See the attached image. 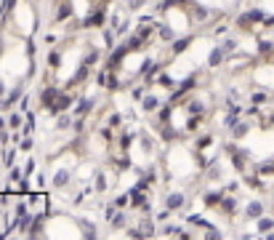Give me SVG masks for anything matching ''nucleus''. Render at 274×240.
<instances>
[{
    "mask_svg": "<svg viewBox=\"0 0 274 240\" xmlns=\"http://www.w3.org/2000/svg\"><path fill=\"white\" fill-rule=\"evenodd\" d=\"M128 203H130V195H120V198L115 200V206H117V208H125Z\"/></svg>",
    "mask_w": 274,
    "mask_h": 240,
    "instance_id": "31",
    "label": "nucleus"
},
{
    "mask_svg": "<svg viewBox=\"0 0 274 240\" xmlns=\"http://www.w3.org/2000/svg\"><path fill=\"white\" fill-rule=\"evenodd\" d=\"M14 8H16V0H3V3H0V16L6 19V16L11 14Z\"/></svg>",
    "mask_w": 274,
    "mask_h": 240,
    "instance_id": "15",
    "label": "nucleus"
},
{
    "mask_svg": "<svg viewBox=\"0 0 274 240\" xmlns=\"http://www.w3.org/2000/svg\"><path fill=\"white\" fill-rule=\"evenodd\" d=\"M6 94V88H3V83H0V96H3Z\"/></svg>",
    "mask_w": 274,
    "mask_h": 240,
    "instance_id": "42",
    "label": "nucleus"
},
{
    "mask_svg": "<svg viewBox=\"0 0 274 240\" xmlns=\"http://www.w3.org/2000/svg\"><path fill=\"white\" fill-rule=\"evenodd\" d=\"M3 163H6V168H14V150L8 155H3Z\"/></svg>",
    "mask_w": 274,
    "mask_h": 240,
    "instance_id": "33",
    "label": "nucleus"
},
{
    "mask_svg": "<svg viewBox=\"0 0 274 240\" xmlns=\"http://www.w3.org/2000/svg\"><path fill=\"white\" fill-rule=\"evenodd\" d=\"M32 171H35V163H32V160H27V165H24V176H30Z\"/></svg>",
    "mask_w": 274,
    "mask_h": 240,
    "instance_id": "38",
    "label": "nucleus"
},
{
    "mask_svg": "<svg viewBox=\"0 0 274 240\" xmlns=\"http://www.w3.org/2000/svg\"><path fill=\"white\" fill-rule=\"evenodd\" d=\"M192 35H186V38H178V40H173V53H176V56H178V53H184L186 48H189V45H192Z\"/></svg>",
    "mask_w": 274,
    "mask_h": 240,
    "instance_id": "7",
    "label": "nucleus"
},
{
    "mask_svg": "<svg viewBox=\"0 0 274 240\" xmlns=\"http://www.w3.org/2000/svg\"><path fill=\"white\" fill-rule=\"evenodd\" d=\"M258 173H261V176H269V173H274V163H263L261 168H258Z\"/></svg>",
    "mask_w": 274,
    "mask_h": 240,
    "instance_id": "28",
    "label": "nucleus"
},
{
    "mask_svg": "<svg viewBox=\"0 0 274 240\" xmlns=\"http://www.w3.org/2000/svg\"><path fill=\"white\" fill-rule=\"evenodd\" d=\"M160 38L163 40H176V32L171 30V27H160Z\"/></svg>",
    "mask_w": 274,
    "mask_h": 240,
    "instance_id": "19",
    "label": "nucleus"
},
{
    "mask_svg": "<svg viewBox=\"0 0 274 240\" xmlns=\"http://www.w3.org/2000/svg\"><path fill=\"white\" fill-rule=\"evenodd\" d=\"M8 126H11V128H22V115H11V117H8Z\"/></svg>",
    "mask_w": 274,
    "mask_h": 240,
    "instance_id": "27",
    "label": "nucleus"
},
{
    "mask_svg": "<svg viewBox=\"0 0 274 240\" xmlns=\"http://www.w3.org/2000/svg\"><path fill=\"white\" fill-rule=\"evenodd\" d=\"M160 120H163V123H165V120L168 117H171V107H163V109H160V115H157Z\"/></svg>",
    "mask_w": 274,
    "mask_h": 240,
    "instance_id": "36",
    "label": "nucleus"
},
{
    "mask_svg": "<svg viewBox=\"0 0 274 240\" xmlns=\"http://www.w3.org/2000/svg\"><path fill=\"white\" fill-rule=\"evenodd\" d=\"M109 224L112 227H125V214H115V216L109 219Z\"/></svg>",
    "mask_w": 274,
    "mask_h": 240,
    "instance_id": "22",
    "label": "nucleus"
},
{
    "mask_svg": "<svg viewBox=\"0 0 274 240\" xmlns=\"http://www.w3.org/2000/svg\"><path fill=\"white\" fill-rule=\"evenodd\" d=\"M266 99H269V96L263 94V91H256V94H253V104H263Z\"/></svg>",
    "mask_w": 274,
    "mask_h": 240,
    "instance_id": "30",
    "label": "nucleus"
},
{
    "mask_svg": "<svg viewBox=\"0 0 274 240\" xmlns=\"http://www.w3.org/2000/svg\"><path fill=\"white\" fill-rule=\"evenodd\" d=\"M24 214H30V211H27V203H19V206H16V216H24Z\"/></svg>",
    "mask_w": 274,
    "mask_h": 240,
    "instance_id": "37",
    "label": "nucleus"
},
{
    "mask_svg": "<svg viewBox=\"0 0 274 240\" xmlns=\"http://www.w3.org/2000/svg\"><path fill=\"white\" fill-rule=\"evenodd\" d=\"M59 94H61V91H59V88H53V86H48V88H45V91H43V96H40V101H43V104H45V107H51V104H53V101H56V99H59Z\"/></svg>",
    "mask_w": 274,
    "mask_h": 240,
    "instance_id": "6",
    "label": "nucleus"
},
{
    "mask_svg": "<svg viewBox=\"0 0 274 240\" xmlns=\"http://www.w3.org/2000/svg\"><path fill=\"white\" fill-rule=\"evenodd\" d=\"M67 182H70V171H59V173H56V179H53L56 187H64Z\"/></svg>",
    "mask_w": 274,
    "mask_h": 240,
    "instance_id": "17",
    "label": "nucleus"
},
{
    "mask_svg": "<svg viewBox=\"0 0 274 240\" xmlns=\"http://www.w3.org/2000/svg\"><path fill=\"white\" fill-rule=\"evenodd\" d=\"M130 96H133V101H144V88H133Z\"/></svg>",
    "mask_w": 274,
    "mask_h": 240,
    "instance_id": "32",
    "label": "nucleus"
},
{
    "mask_svg": "<svg viewBox=\"0 0 274 240\" xmlns=\"http://www.w3.org/2000/svg\"><path fill=\"white\" fill-rule=\"evenodd\" d=\"M120 120H122L120 115H109V120H107V123H109V128H117V126H120Z\"/></svg>",
    "mask_w": 274,
    "mask_h": 240,
    "instance_id": "34",
    "label": "nucleus"
},
{
    "mask_svg": "<svg viewBox=\"0 0 274 240\" xmlns=\"http://www.w3.org/2000/svg\"><path fill=\"white\" fill-rule=\"evenodd\" d=\"M96 190H107V179H104V173L96 176Z\"/></svg>",
    "mask_w": 274,
    "mask_h": 240,
    "instance_id": "35",
    "label": "nucleus"
},
{
    "mask_svg": "<svg viewBox=\"0 0 274 240\" xmlns=\"http://www.w3.org/2000/svg\"><path fill=\"white\" fill-rule=\"evenodd\" d=\"M91 109H93V99H80V104H78V109H75V115H88L91 112Z\"/></svg>",
    "mask_w": 274,
    "mask_h": 240,
    "instance_id": "10",
    "label": "nucleus"
},
{
    "mask_svg": "<svg viewBox=\"0 0 274 240\" xmlns=\"http://www.w3.org/2000/svg\"><path fill=\"white\" fill-rule=\"evenodd\" d=\"M274 229V219H258V232H271Z\"/></svg>",
    "mask_w": 274,
    "mask_h": 240,
    "instance_id": "16",
    "label": "nucleus"
},
{
    "mask_svg": "<svg viewBox=\"0 0 274 240\" xmlns=\"http://www.w3.org/2000/svg\"><path fill=\"white\" fill-rule=\"evenodd\" d=\"M152 32H155V30H152V27H149V24H141L139 30H136V35H141V38H144V40H147V38H149V35H152Z\"/></svg>",
    "mask_w": 274,
    "mask_h": 240,
    "instance_id": "23",
    "label": "nucleus"
},
{
    "mask_svg": "<svg viewBox=\"0 0 274 240\" xmlns=\"http://www.w3.org/2000/svg\"><path fill=\"white\" fill-rule=\"evenodd\" d=\"M211 142H213V136H211V134H205V136H202V139H200V142H197V150H205V147H208V144H211Z\"/></svg>",
    "mask_w": 274,
    "mask_h": 240,
    "instance_id": "29",
    "label": "nucleus"
},
{
    "mask_svg": "<svg viewBox=\"0 0 274 240\" xmlns=\"http://www.w3.org/2000/svg\"><path fill=\"white\" fill-rule=\"evenodd\" d=\"M248 19H250L253 24H258V22L266 19V14H263V8H253V11H248Z\"/></svg>",
    "mask_w": 274,
    "mask_h": 240,
    "instance_id": "13",
    "label": "nucleus"
},
{
    "mask_svg": "<svg viewBox=\"0 0 274 240\" xmlns=\"http://www.w3.org/2000/svg\"><path fill=\"white\" fill-rule=\"evenodd\" d=\"M83 24H86V27H101L104 24V8H96L93 14H88Z\"/></svg>",
    "mask_w": 274,
    "mask_h": 240,
    "instance_id": "3",
    "label": "nucleus"
},
{
    "mask_svg": "<svg viewBox=\"0 0 274 240\" xmlns=\"http://www.w3.org/2000/svg\"><path fill=\"white\" fill-rule=\"evenodd\" d=\"M130 142H133V134H130V131H125V134H122V139H120V147H122V150H128V147H130Z\"/></svg>",
    "mask_w": 274,
    "mask_h": 240,
    "instance_id": "24",
    "label": "nucleus"
},
{
    "mask_svg": "<svg viewBox=\"0 0 274 240\" xmlns=\"http://www.w3.org/2000/svg\"><path fill=\"white\" fill-rule=\"evenodd\" d=\"M128 195H130V206H133V208H144L147 206V198H144V190H130L128 192Z\"/></svg>",
    "mask_w": 274,
    "mask_h": 240,
    "instance_id": "5",
    "label": "nucleus"
},
{
    "mask_svg": "<svg viewBox=\"0 0 274 240\" xmlns=\"http://www.w3.org/2000/svg\"><path fill=\"white\" fill-rule=\"evenodd\" d=\"M48 62H51V67H59V53H51V56H48Z\"/></svg>",
    "mask_w": 274,
    "mask_h": 240,
    "instance_id": "39",
    "label": "nucleus"
},
{
    "mask_svg": "<svg viewBox=\"0 0 274 240\" xmlns=\"http://www.w3.org/2000/svg\"><path fill=\"white\" fill-rule=\"evenodd\" d=\"M224 53H226V48H213L211 59H208V67H219V64L224 62Z\"/></svg>",
    "mask_w": 274,
    "mask_h": 240,
    "instance_id": "9",
    "label": "nucleus"
},
{
    "mask_svg": "<svg viewBox=\"0 0 274 240\" xmlns=\"http://www.w3.org/2000/svg\"><path fill=\"white\" fill-rule=\"evenodd\" d=\"M32 144H35V142L30 139V134H24V139H22V142H19V147H22V150H24V152H30V150H32Z\"/></svg>",
    "mask_w": 274,
    "mask_h": 240,
    "instance_id": "25",
    "label": "nucleus"
},
{
    "mask_svg": "<svg viewBox=\"0 0 274 240\" xmlns=\"http://www.w3.org/2000/svg\"><path fill=\"white\" fill-rule=\"evenodd\" d=\"M144 3H147V0H130V8H133V11H139V8L144 6Z\"/></svg>",
    "mask_w": 274,
    "mask_h": 240,
    "instance_id": "40",
    "label": "nucleus"
},
{
    "mask_svg": "<svg viewBox=\"0 0 274 240\" xmlns=\"http://www.w3.org/2000/svg\"><path fill=\"white\" fill-rule=\"evenodd\" d=\"M192 14H194V19H200V22H202V19H208V11H205L202 6H194V11H192Z\"/></svg>",
    "mask_w": 274,
    "mask_h": 240,
    "instance_id": "26",
    "label": "nucleus"
},
{
    "mask_svg": "<svg viewBox=\"0 0 274 240\" xmlns=\"http://www.w3.org/2000/svg\"><path fill=\"white\" fill-rule=\"evenodd\" d=\"M70 14H72V6H70V3H61V6H59V14H56V19H67Z\"/></svg>",
    "mask_w": 274,
    "mask_h": 240,
    "instance_id": "18",
    "label": "nucleus"
},
{
    "mask_svg": "<svg viewBox=\"0 0 274 240\" xmlns=\"http://www.w3.org/2000/svg\"><path fill=\"white\" fill-rule=\"evenodd\" d=\"M186 224H192V227H205V229H211V227H213L211 221H205L202 216H197V214L189 216V219H186Z\"/></svg>",
    "mask_w": 274,
    "mask_h": 240,
    "instance_id": "11",
    "label": "nucleus"
},
{
    "mask_svg": "<svg viewBox=\"0 0 274 240\" xmlns=\"http://www.w3.org/2000/svg\"><path fill=\"white\" fill-rule=\"evenodd\" d=\"M221 211H226V214H234V211H237V200H234V198H224L221 200Z\"/></svg>",
    "mask_w": 274,
    "mask_h": 240,
    "instance_id": "14",
    "label": "nucleus"
},
{
    "mask_svg": "<svg viewBox=\"0 0 274 240\" xmlns=\"http://www.w3.org/2000/svg\"><path fill=\"white\" fill-rule=\"evenodd\" d=\"M221 200H224L221 192H208V195H205V206L208 208H221Z\"/></svg>",
    "mask_w": 274,
    "mask_h": 240,
    "instance_id": "8",
    "label": "nucleus"
},
{
    "mask_svg": "<svg viewBox=\"0 0 274 240\" xmlns=\"http://www.w3.org/2000/svg\"><path fill=\"white\" fill-rule=\"evenodd\" d=\"M157 107H160V99H157L155 94H149V96H144V109H147V112H155Z\"/></svg>",
    "mask_w": 274,
    "mask_h": 240,
    "instance_id": "12",
    "label": "nucleus"
},
{
    "mask_svg": "<svg viewBox=\"0 0 274 240\" xmlns=\"http://www.w3.org/2000/svg\"><path fill=\"white\" fill-rule=\"evenodd\" d=\"M261 214H263V203L261 200H250L248 208H245V216L248 219H261Z\"/></svg>",
    "mask_w": 274,
    "mask_h": 240,
    "instance_id": "2",
    "label": "nucleus"
},
{
    "mask_svg": "<svg viewBox=\"0 0 274 240\" xmlns=\"http://www.w3.org/2000/svg\"><path fill=\"white\" fill-rule=\"evenodd\" d=\"M72 104H75V96H72V94H59V99L51 104V112L59 115V112H64V109H70Z\"/></svg>",
    "mask_w": 274,
    "mask_h": 240,
    "instance_id": "1",
    "label": "nucleus"
},
{
    "mask_svg": "<svg viewBox=\"0 0 274 240\" xmlns=\"http://www.w3.org/2000/svg\"><path fill=\"white\" fill-rule=\"evenodd\" d=\"M245 134H248V123H237V126H234V139H242Z\"/></svg>",
    "mask_w": 274,
    "mask_h": 240,
    "instance_id": "21",
    "label": "nucleus"
},
{
    "mask_svg": "<svg viewBox=\"0 0 274 240\" xmlns=\"http://www.w3.org/2000/svg\"><path fill=\"white\" fill-rule=\"evenodd\" d=\"M184 195L181 192H173V195H168V200H165V208H171V211H178V208H184Z\"/></svg>",
    "mask_w": 274,
    "mask_h": 240,
    "instance_id": "4",
    "label": "nucleus"
},
{
    "mask_svg": "<svg viewBox=\"0 0 274 240\" xmlns=\"http://www.w3.org/2000/svg\"><path fill=\"white\" fill-rule=\"evenodd\" d=\"M258 51L263 53V56H269V53L274 51V43H269V40H261V43H258Z\"/></svg>",
    "mask_w": 274,
    "mask_h": 240,
    "instance_id": "20",
    "label": "nucleus"
},
{
    "mask_svg": "<svg viewBox=\"0 0 274 240\" xmlns=\"http://www.w3.org/2000/svg\"><path fill=\"white\" fill-rule=\"evenodd\" d=\"M3 128H6V120H3V115H0V131H3Z\"/></svg>",
    "mask_w": 274,
    "mask_h": 240,
    "instance_id": "41",
    "label": "nucleus"
}]
</instances>
